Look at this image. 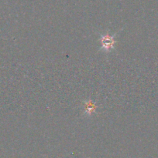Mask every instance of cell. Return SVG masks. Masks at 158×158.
<instances>
[{
  "label": "cell",
  "instance_id": "cell-2",
  "mask_svg": "<svg viewBox=\"0 0 158 158\" xmlns=\"http://www.w3.org/2000/svg\"><path fill=\"white\" fill-rule=\"evenodd\" d=\"M96 108H97V106L95 103H93L92 100H91L85 102L84 104V110H85V114L87 115H91L93 113L95 112Z\"/></svg>",
  "mask_w": 158,
  "mask_h": 158
},
{
  "label": "cell",
  "instance_id": "cell-1",
  "mask_svg": "<svg viewBox=\"0 0 158 158\" xmlns=\"http://www.w3.org/2000/svg\"><path fill=\"white\" fill-rule=\"evenodd\" d=\"M100 43L102 45V50L105 51V52L111 51L114 48L115 44H116L115 36L111 35L109 33L103 34L100 37Z\"/></svg>",
  "mask_w": 158,
  "mask_h": 158
}]
</instances>
